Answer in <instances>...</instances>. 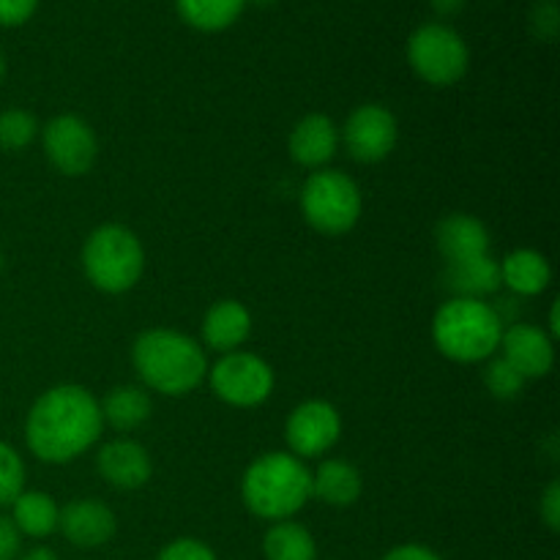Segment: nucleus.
Listing matches in <instances>:
<instances>
[{"mask_svg":"<svg viewBox=\"0 0 560 560\" xmlns=\"http://www.w3.org/2000/svg\"><path fill=\"white\" fill-rule=\"evenodd\" d=\"M550 331H552V337H558V334H560V326H558V304L552 306V312H550Z\"/></svg>","mask_w":560,"mask_h":560,"instance_id":"nucleus-36","label":"nucleus"},{"mask_svg":"<svg viewBox=\"0 0 560 560\" xmlns=\"http://www.w3.org/2000/svg\"><path fill=\"white\" fill-rule=\"evenodd\" d=\"M98 408H102V421L118 432H131L145 424L151 416V397L137 386H118L104 397Z\"/></svg>","mask_w":560,"mask_h":560,"instance_id":"nucleus-22","label":"nucleus"},{"mask_svg":"<svg viewBox=\"0 0 560 560\" xmlns=\"http://www.w3.org/2000/svg\"><path fill=\"white\" fill-rule=\"evenodd\" d=\"M82 268L93 288L102 293H126L135 288L145 268L140 238L124 224H104L88 235L82 246Z\"/></svg>","mask_w":560,"mask_h":560,"instance_id":"nucleus-5","label":"nucleus"},{"mask_svg":"<svg viewBox=\"0 0 560 560\" xmlns=\"http://www.w3.org/2000/svg\"><path fill=\"white\" fill-rule=\"evenodd\" d=\"M0 266H3V255H0Z\"/></svg>","mask_w":560,"mask_h":560,"instance_id":"nucleus-39","label":"nucleus"},{"mask_svg":"<svg viewBox=\"0 0 560 560\" xmlns=\"http://www.w3.org/2000/svg\"><path fill=\"white\" fill-rule=\"evenodd\" d=\"M58 528L80 550H96L115 536V514L102 501H74L60 512Z\"/></svg>","mask_w":560,"mask_h":560,"instance_id":"nucleus-13","label":"nucleus"},{"mask_svg":"<svg viewBox=\"0 0 560 560\" xmlns=\"http://www.w3.org/2000/svg\"><path fill=\"white\" fill-rule=\"evenodd\" d=\"M503 326L490 304L474 299H452L438 310L432 337L446 359L459 364L490 359L501 345Z\"/></svg>","mask_w":560,"mask_h":560,"instance_id":"nucleus-4","label":"nucleus"},{"mask_svg":"<svg viewBox=\"0 0 560 560\" xmlns=\"http://www.w3.org/2000/svg\"><path fill=\"white\" fill-rule=\"evenodd\" d=\"M339 435H342V421H339L337 408L323 399L299 405L284 427L293 457H320L339 441Z\"/></svg>","mask_w":560,"mask_h":560,"instance_id":"nucleus-11","label":"nucleus"},{"mask_svg":"<svg viewBox=\"0 0 560 560\" xmlns=\"http://www.w3.org/2000/svg\"><path fill=\"white\" fill-rule=\"evenodd\" d=\"M38 135V124L27 109L0 113V151H22Z\"/></svg>","mask_w":560,"mask_h":560,"instance_id":"nucleus-25","label":"nucleus"},{"mask_svg":"<svg viewBox=\"0 0 560 560\" xmlns=\"http://www.w3.org/2000/svg\"><path fill=\"white\" fill-rule=\"evenodd\" d=\"M5 77V55H3V49H0V80H3Z\"/></svg>","mask_w":560,"mask_h":560,"instance_id":"nucleus-38","label":"nucleus"},{"mask_svg":"<svg viewBox=\"0 0 560 560\" xmlns=\"http://www.w3.org/2000/svg\"><path fill=\"white\" fill-rule=\"evenodd\" d=\"M252 315L238 301H219L202 320V339L217 353H233L249 339Z\"/></svg>","mask_w":560,"mask_h":560,"instance_id":"nucleus-17","label":"nucleus"},{"mask_svg":"<svg viewBox=\"0 0 560 560\" xmlns=\"http://www.w3.org/2000/svg\"><path fill=\"white\" fill-rule=\"evenodd\" d=\"M262 552H266V560H315L317 545L304 525L282 520L268 528Z\"/></svg>","mask_w":560,"mask_h":560,"instance_id":"nucleus-24","label":"nucleus"},{"mask_svg":"<svg viewBox=\"0 0 560 560\" xmlns=\"http://www.w3.org/2000/svg\"><path fill=\"white\" fill-rule=\"evenodd\" d=\"M98 474L115 490H137L151 479V457L135 441H113L98 452Z\"/></svg>","mask_w":560,"mask_h":560,"instance_id":"nucleus-15","label":"nucleus"},{"mask_svg":"<svg viewBox=\"0 0 560 560\" xmlns=\"http://www.w3.org/2000/svg\"><path fill=\"white\" fill-rule=\"evenodd\" d=\"M485 383H487V388H490L492 397L514 399V397H520V392H523L525 377L520 375V372L514 370L509 361L495 359V361H490V364H487Z\"/></svg>","mask_w":560,"mask_h":560,"instance_id":"nucleus-27","label":"nucleus"},{"mask_svg":"<svg viewBox=\"0 0 560 560\" xmlns=\"http://www.w3.org/2000/svg\"><path fill=\"white\" fill-rule=\"evenodd\" d=\"M241 495L255 517L282 523L299 514L312 498V474L293 454H262L246 468Z\"/></svg>","mask_w":560,"mask_h":560,"instance_id":"nucleus-3","label":"nucleus"},{"mask_svg":"<svg viewBox=\"0 0 560 560\" xmlns=\"http://www.w3.org/2000/svg\"><path fill=\"white\" fill-rule=\"evenodd\" d=\"M211 386L233 408H257L271 397L273 372L260 355L233 350L211 370Z\"/></svg>","mask_w":560,"mask_h":560,"instance_id":"nucleus-8","label":"nucleus"},{"mask_svg":"<svg viewBox=\"0 0 560 560\" xmlns=\"http://www.w3.org/2000/svg\"><path fill=\"white\" fill-rule=\"evenodd\" d=\"M408 63L424 82L438 88L454 85L470 63L468 44L452 25L424 22L408 38Z\"/></svg>","mask_w":560,"mask_h":560,"instance_id":"nucleus-7","label":"nucleus"},{"mask_svg":"<svg viewBox=\"0 0 560 560\" xmlns=\"http://www.w3.org/2000/svg\"><path fill=\"white\" fill-rule=\"evenodd\" d=\"M435 241L446 262H463L490 255V233L479 219L468 217V213L443 217L435 230Z\"/></svg>","mask_w":560,"mask_h":560,"instance_id":"nucleus-16","label":"nucleus"},{"mask_svg":"<svg viewBox=\"0 0 560 560\" xmlns=\"http://www.w3.org/2000/svg\"><path fill=\"white\" fill-rule=\"evenodd\" d=\"M541 520H545L547 528L550 530H560V485L558 481H552V485L547 487L545 498H541Z\"/></svg>","mask_w":560,"mask_h":560,"instance_id":"nucleus-32","label":"nucleus"},{"mask_svg":"<svg viewBox=\"0 0 560 560\" xmlns=\"http://www.w3.org/2000/svg\"><path fill=\"white\" fill-rule=\"evenodd\" d=\"M465 3H468V0H430L432 11H435L438 16H443V20H448V16H457L459 11L465 9Z\"/></svg>","mask_w":560,"mask_h":560,"instance_id":"nucleus-34","label":"nucleus"},{"mask_svg":"<svg viewBox=\"0 0 560 560\" xmlns=\"http://www.w3.org/2000/svg\"><path fill=\"white\" fill-rule=\"evenodd\" d=\"M501 284H506L514 295H539L550 284L552 271L545 255L534 249H517L503 257Z\"/></svg>","mask_w":560,"mask_h":560,"instance_id":"nucleus-19","label":"nucleus"},{"mask_svg":"<svg viewBox=\"0 0 560 560\" xmlns=\"http://www.w3.org/2000/svg\"><path fill=\"white\" fill-rule=\"evenodd\" d=\"M301 211L323 235H345L361 217V191L350 175L339 170L312 173L301 189Z\"/></svg>","mask_w":560,"mask_h":560,"instance_id":"nucleus-6","label":"nucleus"},{"mask_svg":"<svg viewBox=\"0 0 560 560\" xmlns=\"http://www.w3.org/2000/svg\"><path fill=\"white\" fill-rule=\"evenodd\" d=\"M102 424V408L88 388L55 386L33 402L25 441L42 463L66 465L98 441Z\"/></svg>","mask_w":560,"mask_h":560,"instance_id":"nucleus-1","label":"nucleus"},{"mask_svg":"<svg viewBox=\"0 0 560 560\" xmlns=\"http://www.w3.org/2000/svg\"><path fill=\"white\" fill-rule=\"evenodd\" d=\"M246 3H255V5H260V9H268V5H273L277 0H246Z\"/></svg>","mask_w":560,"mask_h":560,"instance_id":"nucleus-37","label":"nucleus"},{"mask_svg":"<svg viewBox=\"0 0 560 560\" xmlns=\"http://www.w3.org/2000/svg\"><path fill=\"white\" fill-rule=\"evenodd\" d=\"M443 284L454 293V299L481 301L498 293L501 288V266L490 255L474 257L463 262H446Z\"/></svg>","mask_w":560,"mask_h":560,"instance_id":"nucleus-18","label":"nucleus"},{"mask_svg":"<svg viewBox=\"0 0 560 560\" xmlns=\"http://www.w3.org/2000/svg\"><path fill=\"white\" fill-rule=\"evenodd\" d=\"M180 20L200 33L228 31L244 14L246 0H175Z\"/></svg>","mask_w":560,"mask_h":560,"instance_id":"nucleus-21","label":"nucleus"},{"mask_svg":"<svg viewBox=\"0 0 560 560\" xmlns=\"http://www.w3.org/2000/svg\"><path fill=\"white\" fill-rule=\"evenodd\" d=\"M11 506H14L11 523L16 525L20 534L31 536V539H47L49 534L58 530L60 512L47 492H20Z\"/></svg>","mask_w":560,"mask_h":560,"instance_id":"nucleus-23","label":"nucleus"},{"mask_svg":"<svg viewBox=\"0 0 560 560\" xmlns=\"http://www.w3.org/2000/svg\"><path fill=\"white\" fill-rule=\"evenodd\" d=\"M20 560H58L52 550H47V547H33L31 552H25Z\"/></svg>","mask_w":560,"mask_h":560,"instance_id":"nucleus-35","label":"nucleus"},{"mask_svg":"<svg viewBox=\"0 0 560 560\" xmlns=\"http://www.w3.org/2000/svg\"><path fill=\"white\" fill-rule=\"evenodd\" d=\"M22 487H25V465L9 443H0V506L14 503L20 492H25Z\"/></svg>","mask_w":560,"mask_h":560,"instance_id":"nucleus-26","label":"nucleus"},{"mask_svg":"<svg viewBox=\"0 0 560 560\" xmlns=\"http://www.w3.org/2000/svg\"><path fill=\"white\" fill-rule=\"evenodd\" d=\"M131 361L142 383L167 397L195 392L208 375V361L200 345L170 328H151L140 334L131 350Z\"/></svg>","mask_w":560,"mask_h":560,"instance_id":"nucleus-2","label":"nucleus"},{"mask_svg":"<svg viewBox=\"0 0 560 560\" xmlns=\"http://www.w3.org/2000/svg\"><path fill=\"white\" fill-rule=\"evenodd\" d=\"M530 31L541 42H556L560 31V11L556 0H539L530 11Z\"/></svg>","mask_w":560,"mask_h":560,"instance_id":"nucleus-28","label":"nucleus"},{"mask_svg":"<svg viewBox=\"0 0 560 560\" xmlns=\"http://www.w3.org/2000/svg\"><path fill=\"white\" fill-rule=\"evenodd\" d=\"M339 145V131L334 126V120L328 115H306L304 120H299L290 135V156L301 167L320 170L323 164H328L337 153Z\"/></svg>","mask_w":560,"mask_h":560,"instance_id":"nucleus-14","label":"nucleus"},{"mask_svg":"<svg viewBox=\"0 0 560 560\" xmlns=\"http://www.w3.org/2000/svg\"><path fill=\"white\" fill-rule=\"evenodd\" d=\"M20 530L9 517L0 514V560H16L20 556Z\"/></svg>","mask_w":560,"mask_h":560,"instance_id":"nucleus-31","label":"nucleus"},{"mask_svg":"<svg viewBox=\"0 0 560 560\" xmlns=\"http://www.w3.org/2000/svg\"><path fill=\"white\" fill-rule=\"evenodd\" d=\"M38 0H0V27H20L36 14Z\"/></svg>","mask_w":560,"mask_h":560,"instance_id":"nucleus-30","label":"nucleus"},{"mask_svg":"<svg viewBox=\"0 0 560 560\" xmlns=\"http://www.w3.org/2000/svg\"><path fill=\"white\" fill-rule=\"evenodd\" d=\"M156 560H217V552L200 539H175L159 552Z\"/></svg>","mask_w":560,"mask_h":560,"instance_id":"nucleus-29","label":"nucleus"},{"mask_svg":"<svg viewBox=\"0 0 560 560\" xmlns=\"http://www.w3.org/2000/svg\"><path fill=\"white\" fill-rule=\"evenodd\" d=\"M383 560H443L435 550L424 545H399L394 550H388Z\"/></svg>","mask_w":560,"mask_h":560,"instance_id":"nucleus-33","label":"nucleus"},{"mask_svg":"<svg viewBox=\"0 0 560 560\" xmlns=\"http://www.w3.org/2000/svg\"><path fill=\"white\" fill-rule=\"evenodd\" d=\"M44 153L63 175H85L98 153L96 135L80 115H58L44 126Z\"/></svg>","mask_w":560,"mask_h":560,"instance_id":"nucleus-9","label":"nucleus"},{"mask_svg":"<svg viewBox=\"0 0 560 560\" xmlns=\"http://www.w3.org/2000/svg\"><path fill=\"white\" fill-rule=\"evenodd\" d=\"M498 348L503 350V361H509L525 381L545 377L552 370V364H556L552 339L541 328L528 326V323H514V326H509L501 334V345Z\"/></svg>","mask_w":560,"mask_h":560,"instance_id":"nucleus-12","label":"nucleus"},{"mask_svg":"<svg viewBox=\"0 0 560 560\" xmlns=\"http://www.w3.org/2000/svg\"><path fill=\"white\" fill-rule=\"evenodd\" d=\"M397 145V118L383 104H361L345 124V148L361 164L383 162Z\"/></svg>","mask_w":560,"mask_h":560,"instance_id":"nucleus-10","label":"nucleus"},{"mask_svg":"<svg viewBox=\"0 0 560 560\" xmlns=\"http://www.w3.org/2000/svg\"><path fill=\"white\" fill-rule=\"evenodd\" d=\"M312 495L328 506H353L361 495V474L345 459H326L312 476Z\"/></svg>","mask_w":560,"mask_h":560,"instance_id":"nucleus-20","label":"nucleus"}]
</instances>
